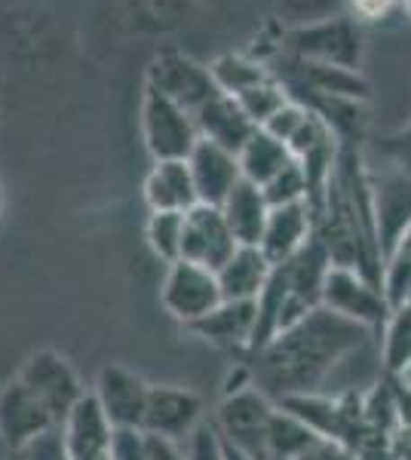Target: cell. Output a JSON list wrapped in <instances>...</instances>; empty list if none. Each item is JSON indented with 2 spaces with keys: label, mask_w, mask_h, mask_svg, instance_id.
<instances>
[{
  "label": "cell",
  "mask_w": 411,
  "mask_h": 460,
  "mask_svg": "<svg viewBox=\"0 0 411 460\" xmlns=\"http://www.w3.org/2000/svg\"><path fill=\"white\" fill-rule=\"evenodd\" d=\"M380 335L360 323H350L326 307H317L298 325L280 332L252 353V377L273 402L289 396L326 393L350 353Z\"/></svg>",
  "instance_id": "obj_1"
},
{
  "label": "cell",
  "mask_w": 411,
  "mask_h": 460,
  "mask_svg": "<svg viewBox=\"0 0 411 460\" xmlns=\"http://www.w3.org/2000/svg\"><path fill=\"white\" fill-rule=\"evenodd\" d=\"M276 414V402L258 384L243 390L224 393L212 414V429L221 442L234 445L255 460H271V424Z\"/></svg>",
  "instance_id": "obj_2"
},
{
  "label": "cell",
  "mask_w": 411,
  "mask_h": 460,
  "mask_svg": "<svg viewBox=\"0 0 411 460\" xmlns=\"http://www.w3.org/2000/svg\"><path fill=\"white\" fill-rule=\"evenodd\" d=\"M282 53L319 65H335V68L360 71L362 34L356 19L338 13V16L308 22V25L286 28L282 31Z\"/></svg>",
  "instance_id": "obj_3"
},
{
  "label": "cell",
  "mask_w": 411,
  "mask_h": 460,
  "mask_svg": "<svg viewBox=\"0 0 411 460\" xmlns=\"http://www.w3.org/2000/svg\"><path fill=\"white\" fill-rule=\"evenodd\" d=\"M141 136H145V147L160 160H188L191 151L200 142L197 117L188 108L175 105L156 89L145 86V99H141Z\"/></svg>",
  "instance_id": "obj_4"
},
{
  "label": "cell",
  "mask_w": 411,
  "mask_h": 460,
  "mask_svg": "<svg viewBox=\"0 0 411 460\" xmlns=\"http://www.w3.org/2000/svg\"><path fill=\"white\" fill-rule=\"evenodd\" d=\"M323 307L350 319V323H360L365 329L378 332V335L393 310L390 301H387V292L375 279H369L356 267H338V264H332L326 273Z\"/></svg>",
  "instance_id": "obj_5"
},
{
  "label": "cell",
  "mask_w": 411,
  "mask_h": 460,
  "mask_svg": "<svg viewBox=\"0 0 411 460\" xmlns=\"http://www.w3.org/2000/svg\"><path fill=\"white\" fill-rule=\"evenodd\" d=\"M160 301L175 323L191 329L193 323L206 319L215 307L224 304L219 273L209 270V267L191 264V261L169 264L166 277H163V286H160Z\"/></svg>",
  "instance_id": "obj_6"
},
{
  "label": "cell",
  "mask_w": 411,
  "mask_h": 460,
  "mask_svg": "<svg viewBox=\"0 0 411 460\" xmlns=\"http://www.w3.org/2000/svg\"><path fill=\"white\" fill-rule=\"evenodd\" d=\"M22 381L31 387V393L43 402V408L52 414L58 427L65 424V418L74 411V405L86 396L89 390H84L77 372L68 362V356H62L58 350H37L25 359L19 372Z\"/></svg>",
  "instance_id": "obj_7"
},
{
  "label": "cell",
  "mask_w": 411,
  "mask_h": 460,
  "mask_svg": "<svg viewBox=\"0 0 411 460\" xmlns=\"http://www.w3.org/2000/svg\"><path fill=\"white\" fill-rule=\"evenodd\" d=\"M206 424V402L200 393L175 384H151L147 396L145 427L147 433L163 436V439L191 442L193 433Z\"/></svg>",
  "instance_id": "obj_8"
},
{
  "label": "cell",
  "mask_w": 411,
  "mask_h": 460,
  "mask_svg": "<svg viewBox=\"0 0 411 460\" xmlns=\"http://www.w3.org/2000/svg\"><path fill=\"white\" fill-rule=\"evenodd\" d=\"M117 436L121 429L111 424L93 393H86L58 427V439L68 460H117Z\"/></svg>",
  "instance_id": "obj_9"
},
{
  "label": "cell",
  "mask_w": 411,
  "mask_h": 460,
  "mask_svg": "<svg viewBox=\"0 0 411 460\" xmlns=\"http://www.w3.org/2000/svg\"><path fill=\"white\" fill-rule=\"evenodd\" d=\"M160 95H166L175 105L188 108L191 114H197L206 102H212L221 93L212 80V71L206 65L193 62V58L182 53H163L156 56L147 68V84Z\"/></svg>",
  "instance_id": "obj_10"
},
{
  "label": "cell",
  "mask_w": 411,
  "mask_h": 460,
  "mask_svg": "<svg viewBox=\"0 0 411 460\" xmlns=\"http://www.w3.org/2000/svg\"><path fill=\"white\" fill-rule=\"evenodd\" d=\"M93 396L99 399L102 411L108 414V420L117 429L145 427L151 384L138 372H132V368H126V366H117V362H108V366H102L99 375H95Z\"/></svg>",
  "instance_id": "obj_11"
},
{
  "label": "cell",
  "mask_w": 411,
  "mask_h": 460,
  "mask_svg": "<svg viewBox=\"0 0 411 460\" xmlns=\"http://www.w3.org/2000/svg\"><path fill=\"white\" fill-rule=\"evenodd\" d=\"M240 249L234 230L224 218L221 206L197 203L191 212H184V243H182V261L219 270L228 264V258Z\"/></svg>",
  "instance_id": "obj_12"
},
{
  "label": "cell",
  "mask_w": 411,
  "mask_h": 460,
  "mask_svg": "<svg viewBox=\"0 0 411 460\" xmlns=\"http://www.w3.org/2000/svg\"><path fill=\"white\" fill-rule=\"evenodd\" d=\"M52 429H58L52 414L16 375L0 390V442L6 445V451H19Z\"/></svg>",
  "instance_id": "obj_13"
},
{
  "label": "cell",
  "mask_w": 411,
  "mask_h": 460,
  "mask_svg": "<svg viewBox=\"0 0 411 460\" xmlns=\"http://www.w3.org/2000/svg\"><path fill=\"white\" fill-rule=\"evenodd\" d=\"M371 203H375V230L380 258H387L396 243L411 230V172L406 166L390 172H371Z\"/></svg>",
  "instance_id": "obj_14"
},
{
  "label": "cell",
  "mask_w": 411,
  "mask_h": 460,
  "mask_svg": "<svg viewBox=\"0 0 411 460\" xmlns=\"http://www.w3.org/2000/svg\"><path fill=\"white\" fill-rule=\"evenodd\" d=\"M191 332L219 350L252 353L258 338V301H224L206 319L193 323Z\"/></svg>",
  "instance_id": "obj_15"
},
{
  "label": "cell",
  "mask_w": 411,
  "mask_h": 460,
  "mask_svg": "<svg viewBox=\"0 0 411 460\" xmlns=\"http://www.w3.org/2000/svg\"><path fill=\"white\" fill-rule=\"evenodd\" d=\"M193 188H197V199L203 206H221L230 197V190L243 181L240 157L234 151H224V147L200 138L197 147L188 157Z\"/></svg>",
  "instance_id": "obj_16"
},
{
  "label": "cell",
  "mask_w": 411,
  "mask_h": 460,
  "mask_svg": "<svg viewBox=\"0 0 411 460\" xmlns=\"http://www.w3.org/2000/svg\"><path fill=\"white\" fill-rule=\"evenodd\" d=\"M313 236H317V212L310 209V203L273 206L264 236H261V252L273 264H286Z\"/></svg>",
  "instance_id": "obj_17"
},
{
  "label": "cell",
  "mask_w": 411,
  "mask_h": 460,
  "mask_svg": "<svg viewBox=\"0 0 411 460\" xmlns=\"http://www.w3.org/2000/svg\"><path fill=\"white\" fill-rule=\"evenodd\" d=\"M193 117H197L200 138H206V142L219 145L224 151H234V154H240L243 147L249 145V138L258 132V126L246 117L240 102L224 93L215 95L212 102H206Z\"/></svg>",
  "instance_id": "obj_18"
},
{
  "label": "cell",
  "mask_w": 411,
  "mask_h": 460,
  "mask_svg": "<svg viewBox=\"0 0 411 460\" xmlns=\"http://www.w3.org/2000/svg\"><path fill=\"white\" fill-rule=\"evenodd\" d=\"M145 203L151 212H191L197 199L188 160H160L145 178Z\"/></svg>",
  "instance_id": "obj_19"
},
{
  "label": "cell",
  "mask_w": 411,
  "mask_h": 460,
  "mask_svg": "<svg viewBox=\"0 0 411 460\" xmlns=\"http://www.w3.org/2000/svg\"><path fill=\"white\" fill-rule=\"evenodd\" d=\"M273 261L261 252V246H240L221 264L219 283L224 292V301H258L261 292L271 283Z\"/></svg>",
  "instance_id": "obj_20"
},
{
  "label": "cell",
  "mask_w": 411,
  "mask_h": 460,
  "mask_svg": "<svg viewBox=\"0 0 411 460\" xmlns=\"http://www.w3.org/2000/svg\"><path fill=\"white\" fill-rule=\"evenodd\" d=\"M221 212L228 218L240 246H261L267 218H271V203H267L264 190L252 181H243L230 190V197L221 203Z\"/></svg>",
  "instance_id": "obj_21"
},
{
  "label": "cell",
  "mask_w": 411,
  "mask_h": 460,
  "mask_svg": "<svg viewBox=\"0 0 411 460\" xmlns=\"http://www.w3.org/2000/svg\"><path fill=\"white\" fill-rule=\"evenodd\" d=\"M237 157H240L243 178L252 184H258V188H264L271 178H276L291 160H295L289 151V145L280 142V138H273L271 132H264V129H258Z\"/></svg>",
  "instance_id": "obj_22"
},
{
  "label": "cell",
  "mask_w": 411,
  "mask_h": 460,
  "mask_svg": "<svg viewBox=\"0 0 411 460\" xmlns=\"http://www.w3.org/2000/svg\"><path fill=\"white\" fill-rule=\"evenodd\" d=\"M209 71H212V80L215 86L221 89L224 95H240L246 89H252L261 80L271 77V65L264 62V58H255V56H243V53H224L215 58L212 65H209Z\"/></svg>",
  "instance_id": "obj_23"
},
{
  "label": "cell",
  "mask_w": 411,
  "mask_h": 460,
  "mask_svg": "<svg viewBox=\"0 0 411 460\" xmlns=\"http://www.w3.org/2000/svg\"><path fill=\"white\" fill-rule=\"evenodd\" d=\"M380 362L387 375H406L411 368V307L408 301L390 310L380 329Z\"/></svg>",
  "instance_id": "obj_24"
},
{
  "label": "cell",
  "mask_w": 411,
  "mask_h": 460,
  "mask_svg": "<svg viewBox=\"0 0 411 460\" xmlns=\"http://www.w3.org/2000/svg\"><path fill=\"white\" fill-rule=\"evenodd\" d=\"M117 460H191L188 442L163 439L147 429H121Z\"/></svg>",
  "instance_id": "obj_25"
},
{
  "label": "cell",
  "mask_w": 411,
  "mask_h": 460,
  "mask_svg": "<svg viewBox=\"0 0 411 460\" xmlns=\"http://www.w3.org/2000/svg\"><path fill=\"white\" fill-rule=\"evenodd\" d=\"M317 439H323V436H317L301 418H295L282 405H276L273 424H271V460L301 457Z\"/></svg>",
  "instance_id": "obj_26"
},
{
  "label": "cell",
  "mask_w": 411,
  "mask_h": 460,
  "mask_svg": "<svg viewBox=\"0 0 411 460\" xmlns=\"http://www.w3.org/2000/svg\"><path fill=\"white\" fill-rule=\"evenodd\" d=\"M147 246L163 264L182 261V243H184V212H151L145 227Z\"/></svg>",
  "instance_id": "obj_27"
},
{
  "label": "cell",
  "mask_w": 411,
  "mask_h": 460,
  "mask_svg": "<svg viewBox=\"0 0 411 460\" xmlns=\"http://www.w3.org/2000/svg\"><path fill=\"white\" fill-rule=\"evenodd\" d=\"M237 102H240V108L246 111V117L261 129V126H267V120H271L276 111H282L289 105L291 95H289V89L282 86V80L276 77V74H271L267 80H261V84L237 95Z\"/></svg>",
  "instance_id": "obj_28"
},
{
  "label": "cell",
  "mask_w": 411,
  "mask_h": 460,
  "mask_svg": "<svg viewBox=\"0 0 411 460\" xmlns=\"http://www.w3.org/2000/svg\"><path fill=\"white\" fill-rule=\"evenodd\" d=\"M380 286H384L390 307H399V304H406L411 298V230L387 252Z\"/></svg>",
  "instance_id": "obj_29"
},
{
  "label": "cell",
  "mask_w": 411,
  "mask_h": 460,
  "mask_svg": "<svg viewBox=\"0 0 411 460\" xmlns=\"http://www.w3.org/2000/svg\"><path fill=\"white\" fill-rule=\"evenodd\" d=\"M264 197L267 203L273 206H291V203H310V188H308V175H304L301 163L291 160L286 169H282L280 175L271 178V181L264 184Z\"/></svg>",
  "instance_id": "obj_30"
},
{
  "label": "cell",
  "mask_w": 411,
  "mask_h": 460,
  "mask_svg": "<svg viewBox=\"0 0 411 460\" xmlns=\"http://www.w3.org/2000/svg\"><path fill=\"white\" fill-rule=\"evenodd\" d=\"M273 4H276V10H280V16H286L291 28L338 16V13H335L338 0H273Z\"/></svg>",
  "instance_id": "obj_31"
},
{
  "label": "cell",
  "mask_w": 411,
  "mask_h": 460,
  "mask_svg": "<svg viewBox=\"0 0 411 460\" xmlns=\"http://www.w3.org/2000/svg\"><path fill=\"white\" fill-rule=\"evenodd\" d=\"M310 117V108L298 105V102H289L282 111H276V114L267 120V126H261L264 132H271L273 138H280V142H291V136H295L298 129L304 126V120Z\"/></svg>",
  "instance_id": "obj_32"
},
{
  "label": "cell",
  "mask_w": 411,
  "mask_h": 460,
  "mask_svg": "<svg viewBox=\"0 0 411 460\" xmlns=\"http://www.w3.org/2000/svg\"><path fill=\"white\" fill-rule=\"evenodd\" d=\"M6 460H68V457H65V451H62L58 429H52V433L40 436V439H34L31 445H25V448L10 451Z\"/></svg>",
  "instance_id": "obj_33"
},
{
  "label": "cell",
  "mask_w": 411,
  "mask_h": 460,
  "mask_svg": "<svg viewBox=\"0 0 411 460\" xmlns=\"http://www.w3.org/2000/svg\"><path fill=\"white\" fill-rule=\"evenodd\" d=\"M188 457L191 460H221V442L219 436H215L212 424H206L193 433V439L188 442Z\"/></svg>",
  "instance_id": "obj_34"
},
{
  "label": "cell",
  "mask_w": 411,
  "mask_h": 460,
  "mask_svg": "<svg viewBox=\"0 0 411 460\" xmlns=\"http://www.w3.org/2000/svg\"><path fill=\"white\" fill-rule=\"evenodd\" d=\"M295 460H356V455H353V448H347L344 442L317 439L301 457H295Z\"/></svg>",
  "instance_id": "obj_35"
},
{
  "label": "cell",
  "mask_w": 411,
  "mask_h": 460,
  "mask_svg": "<svg viewBox=\"0 0 411 460\" xmlns=\"http://www.w3.org/2000/svg\"><path fill=\"white\" fill-rule=\"evenodd\" d=\"M356 13V22H380L387 19L396 6H402V0H350Z\"/></svg>",
  "instance_id": "obj_36"
},
{
  "label": "cell",
  "mask_w": 411,
  "mask_h": 460,
  "mask_svg": "<svg viewBox=\"0 0 411 460\" xmlns=\"http://www.w3.org/2000/svg\"><path fill=\"white\" fill-rule=\"evenodd\" d=\"M384 151L387 154H393L399 163H406L411 160V123L408 126H402L399 132H393V136H387L384 138Z\"/></svg>",
  "instance_id": "obj_37"
},
{
  "label": "cell",
  "mask_w": 411,
  "mask_h": 460,
  "mask_svg": "<svg viewBox=\"0 0 411 460\" xmlns=\"http://www.w3.org/2000/svg\"><path fill=\"white\" fill-rule=\"evenodd\" d=\"M219 436V433H215ZM221 442V439H219ZM221 460H255V457H249L246 451L240 448H234V445H228V442H221Z\"/></svg>",
  "instance_id": "obj_38"
},
{
  "label": "cell",
  "mask_w": 411,
  "mask_h": 460,
  "mask_svg": "<svg viewBox=\"0 0 411 460\" xmlns=\"http://www.w3.org/2000/svg\"><path fill=\"white\" fill-rule=\"evenodd\" d=\"M402 13H406V16L411 19V0H402Z\"/></svg>",
  "instance_id": "obj_39"
},
{
  "label": "cell",
  "mask_w": 411,
  "mask_h": 460,
  "mask_svg": "<svg viewBox=\"0 0 411 460\" xmlns=\"http://www.w3.org/2000/svg\"><path fill=\"white\" fill-rule=\"evenodd\" d=\"M399 377H406V381L411 384V368H408V372H406V375H399Z\"/></svg>",
  "instance_id": "obj_40"
},
{
  "label": "cell",
  "mask_w": 411,
  "mask_h": 460,
  "mask_svg": "<svg viewBox=\"0 0 411 460\" xmlns=\"http://www.w3.org/2000/svg\"><path fill=\"white\" fill-rule=\"evenodd\" d=\"M0 209H4V190H0Z\"/></svg>",
  "instance_id": "obj_41"
},
{
  "label": "cell",
  "mask_w": 411,
  "mask_h": 460,
  "mask_svg": "<svg viewBox=\"0 0 411 460\" xmlns=\"http://www.w3.org/2000/svg\"><path fill=\"white\" fill-rule=\"evenodd\" d=\"M408 307H411V298H408Z\"/></svg>",
  "instance_id": "obj_42"
}]
</instances>
